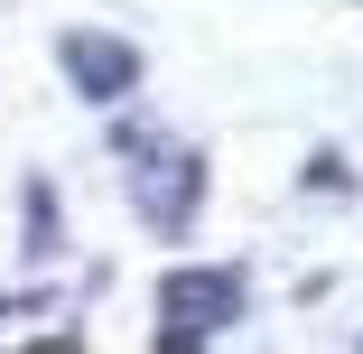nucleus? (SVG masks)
<instances>
[{"mask_svg": "<svg viewBox=\"0 0 363 354\" xmlns=\"http://www.w3.org/2000/svg\"><path fill=\"white\" fill-rule=\"evenodd\" d=\"M233 317H242V270H168L159 280V336H168V354L205 345Z\"/></svg>", "mask_w": 363, "mask_h": 354, "instance_id": "f257e3e1", "label": "nucleus"}, {"mask_svg": "<svg viewBox=\"0 0 363 354\" xmlns=\"http://www.w3.org/2000/svg\"><path fill=\"white\" fill-rule=\"evenodd\" d=\"M121 150H130V159H150V121H130V131H121ZM140 215H150L159 233H177V224L196 215V159H186V150H177L168 168L150 159V177H140Z\"/></svg>", "mask_w": 363, "mask_h": 354, "instance_id": "7ed1b4c3", "label": "nucleus"}, {"mask_svg": "<svg viewBox=\"0 0 363 354\" xmlns=\"http://www.w3.org/2000/svg\"><path fill=\"white\" fill-rule=\"evenodd\" d=\"M65 84H75L84 103H121V94L140 84V47H130V38L75 28V38H65Z\"/></svg>", "mask_w": 363, "mask_h": 354, "instance_id": "f03ea898", "label": "nucleus"}]
</instances>
